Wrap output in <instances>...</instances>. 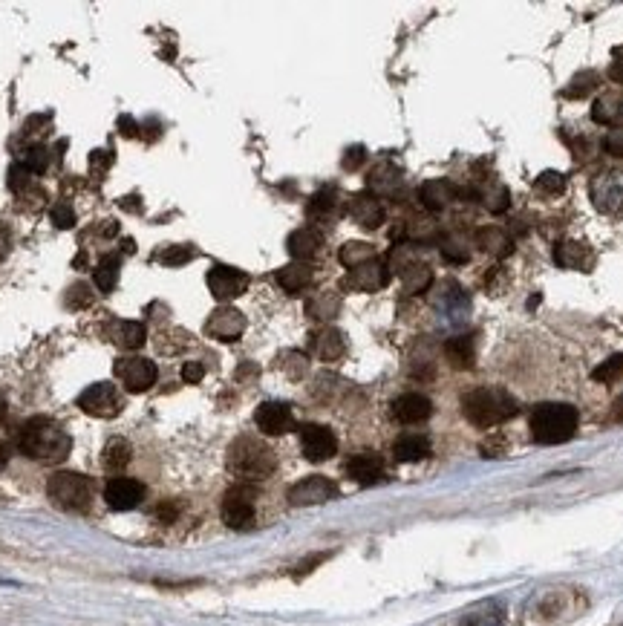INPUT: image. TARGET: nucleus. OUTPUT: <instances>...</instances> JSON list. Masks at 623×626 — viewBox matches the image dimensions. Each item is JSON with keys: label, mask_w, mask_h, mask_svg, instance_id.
I'll list each match as a JSON object with an SVG mask.
<instances>
[{"label": "nucleus", "mask_w": 623, "mask_h": 626, "mask_svg": "<svg viewBox=\"0 0 623 626\" xmlns=\"http://www.w3.org/2000/svg\"><path fill=\"white\" fill-rule=\"evenodd\" d=\"M9 254V231H6V226L0 223V260Z\"/></svg>", "instance_id": "nucleus-55"}, {"label": "nucleus", "mask_w": 623, "mask_h": 626, "mask_svg": "<svg viewBox=\"0 0 623 626\" xmlns=\"http://www.w3.org/2000/svg\"><path fill=\"white\" fill-rule=\"evenodd\" d=\"M326 557H329V554H318V557L306 560V563H303V566H300V569H298V575H306V572H312L315 566H321V563H324Z\"/></svg>", "instance_id": "nucleus-54"}, {"label": "nucleus", "mask_w": 623, "mask_h": 626, "mask_svg": "<svg viewBox=\"0 0 623 626\" xmlns=\"http://www.w3.org/2000/svg\"><path fill=\"white\" fill-rule=\"evenodd\" d=\"M205 332H208L211 338H217V341H237V338L246 332V318H243L240 309L223 306V309H217V312L208 318Z\"/></svg>", "instance_id": "nucleus-17"}, {"label": "nucleus", "mask_w": 623, "mask_h": 626, "mask_svg": "<svg viewBox=\"0 0 623 626\" xmlns=\"http://www.w3.org/2000/svg\"><path fill=\"white\" fill-rule=\"evenodd\" d=\"M419 197H422V205L427 211H445L450 202L456 200V188L448 179H430L422 185Z\"/></svg>", "instance_id": "nucleus-26"}, {"label": "nucleus", "mask_w": 623, "mask_h": 626, "mask_svg": "<svg viewBox=\"0 0 623 626\" xmlns=\"http://www.w3.org/2000/svg\"><path fill=\"white\" fill-rule=\"evenodd\" d=\"M338 497V485L326 476H306L300 479L298 485L289 488V502L292 505H321V502H329Z\"/></svg>", "instance_id": "nucleus-13"}, {"label": "nucleus", "mask_w": 623, "mask_h": 626, "mask_svg": "<svg viewBox=\"0 0 623 626\" xmlns=\"http://www.w3.org/2000/svg\"><path fill=\"white\" fill-rule=\"evenodd\" d=\"M390 283V269H387V263H381L378 257L370 260V263H364V266H358V269H352L344 280V286L347 289H355V292H378V289H384Z\"/></svg>", "instance_id": "nucleus-16"}, {"label": "nucleus", "mask_w": 623, "mask_h": 626, "mask_svg": "<svg viewBox=\"0 0 623 626\" xmlns=\"http://www.w3.org/2000/svg\"><path fill=\"white\" fill-rule=\"evenodd\" d=\"M577 407L566 404V401H546V404H537L534 413H531V439L540 442V445H563L569 442L577 430Z\"/></svg>", "instance_id": "nucleus-3"}, {"label": "nucleus", "mask_w": 623, "mask_h": 626, "mask_svg": "<svg viewBox=\"0 0 623 626\" xmlns=\"http://www.w3.org/2000/svg\"><path fill=\"white\" fill-rule=\"evenodd\" d=\"M387 269H396L401 277V283H404V289L410 292V295H422L430 289V283H433V272H430V266L422 263L410 246H396V249L390 251V263H387Z\"/></svg>", "instance_id": "nucleus-6"}, {"label": "nucleus", "mask_w": 623, "mask_h": 626, "mask_svg": "<svg viewBox=\"0 0 623 626\" xmlns=\"http://www.w3.org/2000/svg\"><path fill=\"white\" fill-rule=\"evenodd\" d=\"M502 609L499 606H494V603H488V606H479L476 612H471L465 621H462V626H502Z\"/></svg>", "instance_id": "nucleus-40"}, {"label": "nucleus", "mask_w": 623, "mask_h": 626, "mask_svg": "<svg viewBox=\"0 0 623 626\" xmlns=\"http://www.w3.org/2000/svg\"><path fill=\"white\" fill-rule=\"evenodd\" d=\"M130 456H133V451H130L125 439H110L107 448H104V468L107 471H125Z\"/></svg>", "instance_id": "nucleus-35"}, {"label": "nucleus", "mask_w": 623, "mask_h": 626, "mask_svg": "<svg viewBox=\"0 0 623 626\" xmlns=\"http://www.w3.org/2000/svg\"><path fill=\"white\" fill-rule=\"evenodd\" d=\"M407 237L424 243V240H436L439 231H436V226L430 220H413V223H407Z\"/></svg>", "instance_id": "nucleus-44"}, {"label": "nucleus", "mask_w": 623, "mask_h": 626, "mask_svg": "<svg viewBox=\"0 0 623 626\" xmlns=\"http://www.w3.org/2000/svg\"><path fill=\"white\" fill-rule=\"evenodd\" d=\"M96 286L101 292H113L116 283H119V257H104L99 266H96Z\"/></svg>", "instance_id": "nucleus-37"}, {"label": "nucleus", "mask_w": 623, "mask_h": 626, "mask_svg": "<svg viewBox=\"0 0 623 626\" xmlns=\"http://www.w3.org/2000/svg\"><path fill=\"white\" fill-rule=\"evenodd\" d=\"M176 514H179V505H176V502H162V508L156 511V517H159L162 523H174Z\"/></svg>", "instance_id": "nucleus-52"}, {"label": "nucleus", "mask_w": 623, "mask_h": 626, "mask_svg": "<svg viewBox=\"0 0 623 626\" xmlns=\"http://www.w3.org/2000/svg\"><path fill=\"white\" fill-rule=\"evenodd\" d=\"M589 197H592L600 214L623 217V165L621 168L600 171L592 179V185H589Z\"/></svg>", "instance_id": "nucleus-7"}, {"label": "nucleus", "mask_w": 623, "mask_h": 626, "mask_svg": "<svg viewBox=\"0 0 623 626\" xmlns=\"http://www.w3.org/2000/svg\"><path fill=\"white\" fill-rule=\"evenodd\" d=\"M338 260H341L349 272H352V269H358V266H364V263L375 260V249L370 246V243H358V240H352V243H347V246H341V251H338Z\"/></svg>", "instance_id": "nucleus-32"}, {"label": "nucleus", "mask_w": 623, "mask_h": 626, "mask_svg": "<svg viewBox=\"0 0 623 626\" xmlns=\"http://www.w3.org/2000/svg\"><path fill=\"white\" fill-rule=\"evenodd\" d=\"M78 407H81L84 413L96 416V419H113V416L122 413V399H119V393H116L113 384L99 381V384L87 387V390L78 396Z\"/></svg>", "instance_id": "nucleus-10"}, {"label": "nucleus", "mask_w": 623, "mask_h": 626, "mask_svg": "<svg viewBox=\"0 0 623 626\" xmlns=\"http://www.w3.org/2000/svg\"><path fill=\"white\" fill-rule=\"evenodd\" d=\"M445 355H448L450 367L456 370H471L476 361V347L471 335H453L445 344Z\"/></svg>", "instance_id": "nucleus-29"}, {"label": "nucleus", "mask_w": 623, "mask_h": 626, "mask_svg": "<svg viewBox=\"0 0 623 626\" xmlns=\"http://www.w3.org/2000/svg\"><path fill=\"white\" fill-rule=\"evenodd\" d=\"M442 254L448 257L450 263H465L468 260V249L462 246V240H453V237L442 240Z\"/></svg>", "instance_id": "nucleus-46"}, {"label": "nucleus", "mask_w": 623, "mask_h": 626, "mask_svg": "<svg viewBox=\"0 0 623 626\" xmlns=\"http://www.w3.org/2000/svg\"><path fill=\"white\" fill-rule=\"evenodd\" d=\"M393 456L396 462H422L430 456V439L419 433H407L393 445Z\"/></svg>", "instance_id": "nucleus-30"}, {"label": "nucleus", "mask_w": 623, "mask_h": 626, "mask_svg": "<svg viewBox=\"0 0 623 626\" xmlns=\"http://www.w3.org/2000/svg\"><path fill=\"white\" fill-rule=\"evenodd\" d=\"M462 413L471 425L491 430L517 416V399L502 387H476L462 399Z\"/></svg>", "instance_id": "nucleus-2"}, {"label": "nucleus", "mask_w": 623, "mask_h": 626, "mask_svg": "<svg viewBox=\"0 0 623 626\" xmlns=\"http://www.w3.org/2000/svg\"><path fill=\"white\" fill-rule=\"evenodd\" d=\"M275 453L266 442L254 439V436H240L231 448H228V471L243 479L246 485L260 482L266 476L275 474Z\"/></svg>", "instance_id": "nucleus-4"}, {"label": "nucleus", "mask_w": 623, "mask_h": 626, "mask_svg": "<svg viewBox=\"0 0 623 626\" xmlns=\"http://www.w3.org/2000/svg\"><path fill=\"white\" fill-rule=\"evenodd\" d=\"M370 194L373 197H396L401 191V171L390 162H381L370 174Z\"/></svg>", "instance_id": "nucleus-25"}, {"label": "nucleus", "mask_w": 623, "mask_h": 626, "mask_svg": "<svg viewBox=\"0 0 623 626\" xmlns=\"http://www.w3.org/2000/svg\"><path fill=\"white\" fill-rule=\"evenodd\" d=\"M15 445L26 459L55 465V462L67 459V453L73 448V439L58 422H52L47 416H35V419L21 425L18 436H15Z\"/></svg>", "instance_id": "nucleus-1"}, {"label": "nucleus", "mask_w": 623, "mask_h": 626, "mask_svg": "<svg viewBox=\"0 0 623 626\" xmlns=\"http://www.w3.org/2000/svg\"><path fill=\"white\" fill-rule=\"evenodd\" d=\"M52 223L58 228H73L75 226V211L70 202H55L50 211Z\"/></svg>", "instance_id": "nucleus-45"}, {"label": "nucleus", "mask_w": 623, "mask_h": 626, "mask_svg": "<svg viewBox=\"0 0 623 626\" xmlns=\"http://www.w3.org/2000/svg\"><path fill=\"white\" fill-rule=\"evenodd\" d=\"M364 159H367V151H364L361 145H355V148H349L347 156H344V168H347V171H355V168H361Z\"/></svg>", "instance_id": "nucleus-49"}, {"label": "nucleus", "mask_w": 623, "mask_h": 626, "mask_svg": "<svg viewBox=\"0 0 623 626\" xmlns=\"http://www.w3.org/2000/svg\"><path fill=\"white\" fill-rule=\"evenodd\" d=\"M338 211V191L335 188H324V191H318L312 202H309V217L315 220H326V217H332Z\"/></svg>", "instance_id": "nucleus-36"}, {"label": "nucleus", "mask_w": 623, "mask_h": 626, "mask_svg": "<svg viewBox=\"0 0 623 626\" xmlns=\"http://www.w3.org/2000/svg\"><path fill=\"white\" fill-rule=\"evenodd\" d=\"M612 419H615V422H623V393L615 399V404H612Z\"/></svg>", "instance_id": "nucleus-56"}, {"label": "nucleus", "mask_w": 623, "mask_h": 626, "mask_svg": "<svg viewBox=\"0 0 623 626\" xmlns=\"http://www.w3.org/2000/svg\"><path fill=\"white\" fill-rule=\"evenodd\" d=\"M534 188L543 191V194H560L566 188V176L560 174V171H543V174L537 176Z\"/></svg>", "instance_id": "nucleus-43"}, {"label": "nucleus", "mask_w": 623, "mask_h": 626, "mask_svg": "<svg viewBox=\"0 0 623 626\" xmlns=\"http://www.w3.org/2000/svg\"><path fill=\"white\" fill-rule=\"evenodd\" d=\"M598 84H600L598 73L586 70V73H580V76L572 78V84L563 90V96H566V99H583V96H589L592 90H598Z\"/></svg>", "instance_id": "nucleus-38"}, {"label": "nucleus", "mask_w": 623, "mask_h": 626, "mask_svg": "<svg viewBox=\"0 0 623 626\" xmlns=\"http://www.w3.org/2000/svg\"><path fill=\"white\" fill-rule=\"evenodd\" d=\"M433 413V404L422 393H404L399 399L393 401V416L399 419L401 425H419V422H427Z\"/></svg>", "instance_id": "nucleus-20"}, {"label": "nucleus", "mask_w": 623, "mask_h": 626, "mask_svg": "<svg viewBox=\"0 0 623 626\" xmlns=\"http://www.w3.org/2000/svg\"><path fill=\"white\" fill-rule=\"evenodd\" d=\"M202 376H205V367H202L200 361H188V364L182 367V378H185L188 384H197V381H202Z\"/></svg>", "instance_id": "nucleus-50"}, {"label": "nucleus", "mask_w": 623, "mask_h": 626, "mask_svg": "<svg viewBox=\"0 0 623 626\" xmlns=\"http://www.w3.org/2000/svg\"><path fill=\"white\" fill-rule=\"evenodd\" d=\"M609 78H612L615 84H623V47L621 50H615V58H612V64H609Z\"/></svg>", "instance_id": "nucleus-51"}, {"label": "nucleus", "mask_w": 623, "mask_h": 626, "mask_svg": "<svg viewBox=\"0 0 623 626\" xmlns=\"http://www.w3.org/2000/svg\"><path fill=\"white\" fill-rule=\"evenodd\" d=\"M300 451L309 462H326L338 451V439L329 427L303 425L300 427Z\"/></svg>", "instance_id": "nucleus-11"}, {"label": "nucleus", "mask_w": 623, "mask_h": 626, "mask_svg": "<svg viewBox=\"0 0 623 626\" xmlns=\"http://www.w3.org/2000/svg\"><path fill=\"white\" fill-rule=\"evenodd\" d=\"M592 119L598 125L606 127H623V93L621 90H609L603 93L595 107H592Z\"/></svg>", "instance_id": "nucleus-24"}, {"label": "nucleus", "mask_w": 623, "mask_h": 626, "mask_svg": "<svg viewBox=\"0 0 623 626\" xmlns=\"http://www.w3.org/2000/svg\"><path fill=\"white\" fill-rule=\"evenodd\" d=\"M347 214L358 226L367 228V231H373V228L384 223V205L373 194H355V197H349Z\"/></svg>", "instance_id": "nucleus-19"}, {"label": "nucleus", "mask_w": 623, "mask_h": 626, "mask_svg": "<svg viewBox=\"0 0 623 626\" xmlns=\"http://www.w3.org/2000/svg\"><path fill=\"white\" fill-rule=\"evenodd\" d=\"M119 130H122L125 136H139V122L130 119V116H122V119H119Z\"/></svg>", "instance_id": "nucleus-53"}, {"label": "nucleus", "mask_w": 623, "mask_h": 626, "mask_svg": "<svg viewBox=\"0 0 623 626\" xmlns=\"http://www.w3.org/2000/svg\"><path fill=\"white\" fill-rule=\"evenodd\" d=\"M125 251H136V243H133V240H125Z\"/></svg>", "instance_id": "nucleus-59"}, {"label": "nucleus", "mask_w": 623, "mask_h": 626, "mask_svg": "<svg viewBox=\"0 0 623 626\" xmlns=\"http://www.w3.org/2000/svg\"><path fill=\"white\" fill-rule=\"evenodd\" d=\"M476 240H479V246L485 251H491V254H497V257H505L508 251H511V240H508V234L502 231V228H479L476 231Z\"/></svg>", "instance_id": "nucleus-33"}, {"label": "nucleus", "mask_w": 623, "mask_h": 626, "mask_svg": "<svg viewBox=\"0 0 623 626\" xmlns=\"http://www.w3.org/2000/svg\"><path fill=\"white\" fill-rule=\"evenodd\" d=\"M309 350H312V355H315L318 361H338V358H344V352H347L344 332H338V329L326 326V329H321V332H315V335H312Z\"/></svg>", "instance_id": "nucleus-22"}, {"label": "nucleus", "mask_w": 623, "mask_h": 626, "mask_svg": "<svg viewBox=\"0 0 623 626\" xmlns=\"http://www.w3.org/2000/svg\"><path fill=\"white\" fill-rule=\"evenodd\" d=\"M18 165H21L24 171H29L32 176H41L47 168H50V151H47L44 145H29V148L21 153Z\"/></svg>", "instance_id": "nucleus-34"}, {"label": "nucleus", "mask_w": 623, "mask_h": 626, "mask_svg": "<svg viewBox=\"0 0 623 626\" xmlns=\"http://www.w3.org/2000/svg\"><path fill=\"white\" fill-rule=\"evenodd\" d=\"M254 500H257V491L251 485H246V482L234 485L223 497L225 526L234 528V531L251 528V523H254Z\"/></svg>", "instance_id": "nucleus-8"}, {"label": "nucleus", "mask_w": 623, "mask_h": 626, "mask_svg": "<svg viewBox=\"0 0 623 626\" xmlns=\"http://www.w3.org/2000/svg\"><path fill=\"white\" fill-rule=\"evenodd\" d=\"M6 462H9V448H6V445L0 442V471L6 468Z\"/></svg>", "instance_id": "nucleus-57"}, {"label": "nucleus", "mask_w": 623, "mask_h": 626, "mask_svg": "<svg viewBox=\"0 0 623 626\" xmlns=\"http://www.w3.org/2000/svg\"><path fill=\"white\" fill-rule=\"evenodd\" d=\"M249 275L234 266H214L208 272V289L217 301H234L249 289Z\"/></svg>", "instance_id": "nucleus-12"}, {"label": "nucleus", "mask_w": 623, "mask_h": 626, "mask_svg": "<svg viewBox=\"0 0 623 626\" xmlns=\"http://www.w3.org/2000/svg\"><path fill=\"white\" fill-rule=\"evenodd\" d=\"M47 494L64 511H87L93 502V482L75 471H58L47 482Z\"/></svg>", "instance_id": "nucleus-5"}, {"label": "nucleus", "mask_w": 623, "mask_h": 626, "mask_svg": "<svg viewBox=\"0 0 623 626\" xmlns=\"http://www.w3.org/2000/svg\"><path fill=\"white\" fill-rule=\"evenodd\" d=\"M312 277H315V272H312L309 263H289V266H283V269L277 272V283H280L283 292L298 295V292L312 286Z\"/></svg>", "instance_id": "nucleus-28"}, {"label": "nucleus", "mask_w": 623, "mask_h": 626, "mask_svg": "<svg viewBox=\"0 0 623 626\" xmlns=\"http://www.w3.org/2000/svg\"><path fill=\"white\" fill-rule=\"evenodd\" d=\"M324 246V234L318 231V228H298V231H292L289 234V254L298 260V263H306V260H312L318 251Z\"/></svg>", "instance_id": "nucleus-23"}, {"label": "nucleus", "mask_w": 623, "mask_h": 626, "mask_svg": "<svg viewBox=\"0 0 623 626\" xmlns=\"http://www.w3.org/2000/svg\"><path fill=\"white\" fill-rule=\"evenodd\" d=\"M482 202H485V208H488L491 214H502V211L511 205V194H508L505 185L494 182V185H488V191L482 194Z\"/></svg>", "instance_id": "nucleus-41"}, {"label": "nucleus", "mask_w": 623, "mask_h": 626, "mask_svg": "<svg viewBox=\"0 0 623 626\" xmlns=\"http://www.w3.org/2000/svg\"><path fill=\"white\" fill-rule=\"evenodd\" d=\"M110 341L122 350H139V347H145L148 332L136 321H113L110 324Z\"/></svg>", "instance_id": "nucleus-27"}, {"label": "nucleus", "mask_w": 623, "mask_h": 626, "mask_svg": "<svg viewBox=\"0 0 623 626\" xmlns=\"http://www.w3.org/2000/svg\"><path fill=\"white\" fill-rule=\"evenodd\" d=\"M254 422L266 436H283L295 427V413L283 401H263L254 413Z\"/></svg>", "instance_id": "nucleus-14"}, {"label": "nucleus", "mask_w": 623, "mask_h": 626, "mask_svg": "<svg viewBox=\"0 0 623 626\" xmlns=\"http://www.w3.org/2000/svg\"><path fill=\"white\" fill-rule=\"evenodd\" d=\"M3 419H6V401L0 396V425H3Z\"/></svg>", "instance_id": "nucleus-58"}, {"label": "nucleus", "mask_w": 623, "mask_h": 626, "mask_svg": "<svg viewBox=\"0 0 623 626\" xmlns=\"http://www.w3.org/2000/svg\"><path fill=\"white\" fill-rule=\"evenodd\" d=\"M159 263H165V266H182V263H188V260H194L197 257V251L188 249V246H168L165 251H159V254H153Z\"/></svg>", "instance_id": "nucleus-42"}, {"label": "nucleus", "mask_w": 623, "mask_h": 626, "mask_svg": "<svg viewBox=\"0 0 623 626\" xmlns=\"http://www.w3.org/2000/svg\"><path fill=\"white\" fill-rule=\"evenodd\" d=\"M306 312H309V318H315V321H332L338 312H341V295L338 292H315L309 301H306Z\"/></svg>", "instance_id": "nucleus-31"}, {"label": "nucleus", "mask_w": 623, "mask_h": 626, "mask_svg": "<svg viewBox=\"0 0 623 626\" xmlns=\"http://www.w3.org/2000/svg\"><path fill=\"white\" fill-rule=\"evenodd\" d=\"M116 378L125 384L130 393H148L150 387L156 384V364L148 361V358H139V355H125L116 361L113 367Z\"/></svg>", "instance_id": "nucleus-9"}, {"label": "nucleus", "mask_w": 623, "mask_h": 626, "mask_svg": "<svg viewBox=\"0 0 623 626\" xmlns=\"http://www.w3.org/2000/svg\"><path fill=\"white\" fill-rule=\"evenodd\" d=\"M592 378L598 381V384H612V381H621L623 378V352L621 355H612V358H606L600 367L592 370Z\"/></svg>", "instance_id": "nucleus-39"}, {"label": "nucleus", "mask_w": 623, "mask_h": 626, "mask_svg": "<svg viewBox=\"0 0 623 626\" xmlns=\"http://www.w3.org/2000/svg\"><path fill=\"white\" fill-rule=\"evenodd\" d=\"M349 479H355L358 485H375L384 479V459L378 453H355L347 462Z\"/></svg>", "instance_id": "nucleus-21"}, {"label": "nucleus", "mask_w": 623, "mask_h": 626, "mask_svg": "<svg viewBox=\"0 0 623 626\" xmlns=\"http://www.w3.org/2000/svg\"><path fill=\"white\" fill-rule=\"evenodd\" d=\"M603 151L609 153V156H618V159H623V127H612V130L606 133V139H603Z\"/></svg>", "instance_id": "nucleus-47"}, {"label": "nucleus", "mask_w": 623, "mask_h": 626, "mask_svg": "<svg viewBox=\"0 0 623 626\" xmlns=\"http://www.w3.org/2000/svg\"><path fill=\"white\" fill-rule=\"evenodd\" d=\"M554 263L560 269H574V272H592L595 266V251L580 240H563L554 249Z\"/></svg>", "instance_id": "nucleus-18"}, {"label": "nucleus", "mask_w": 623, "mask_h": 626, "mask_svg": "<svg viewBox=\"0 0 623 626\" xmlns=\"http://www.w3.org/2000/svg\"><path fill=\"white\" fill-rule=\"evenodd\" d=\"M142 500H145V485L136 482V479H127V476L110 479L107 488H104V502L113 511H130V508H136Z\"/></svg>", "instance_id": "nucleus-15"}, {"label": "nucleus", "mask_w": 623, "mask_h": 626, "mask_svg": "<svg viewBox=\"0 0 623 626\" xmlns=\"http://www.w3.org/2000/svg\"><path fill=\"white\" fill-rule=\"evenodd\" d=\"M280 367H289V373L295 376H303L306 373V355H300V352H286L283 358H280Z\"/></svg>", "instance_id": "nucleus-48"}]
</instances>
